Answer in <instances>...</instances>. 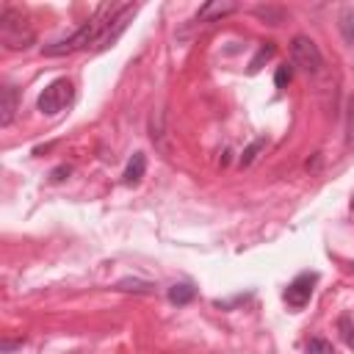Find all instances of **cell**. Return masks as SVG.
<instances>
[{
	"mask_svg": "<svg viewBox=\"0 0 354 354\" xmlns=\"http://www.w3.org/2000/svg\"><path fill=\"white\" fill-rule=\"evenodd\" d=\"M72 100H75V86H72V80H69V77H55L53 83L44 86V91H41L39 100H36V105H39L41 113L55 116V113H61L64 108H69Z\"/></svg>",
	"mask_w": 354,
	"mask_h": 354,
	"instance_id": "3",
	"label": "cell"
},
{
	"mask_svg": "<svg viewBox=\"0 0 354 354\" xmlns=\"http://www.w3.org/2000/svg\"><path fill=\"white\" fill-rule=\"evenodd\" d=\"M122 8H124L122 3H105V6H100L75 33H69V36H64V39L47 44V47H41V53L55 58V55H69V53H75V50H86V47H91V44H100V39L105 36L108 25L113 22V17H116Z\"/></svg>",
	"mask_w": 354,
	"mask_h": 354,
	"instance_id": "1",
	"label": "cell"
},
{
	"mask_svg": "<svg viewBox=\"0 0 354 354\" xmlns=\"http://www.w3.org/2000/svg\"><path fill=\"white\" fill-rule=\"evenodd\" d=\"M232 11H238V3H232V0H210V3H205L196 14H194V22H210V19H221V17H227V14H232Z\"/></svg>",
	"mask_w": 354,
	"mask_h": 354,
	"instance_id": "6",
	"label": "cell"
},
{
	"mask_svg": "<svg viewBox=\"0 0 354 354\" xmlns=\"http://www.w3.org/2000/svg\"><path fill=\"white\" fill-rule=\"evenodd\" d=\"M144 171H147V155H144V152H136V155L130 158L124 174H122V177H124V185H138L141 177H144Z\"/></svg>",
	"mask_w": 354,
	"mask_h": 354,
	"instance_id": "8",
	"label": "cell"
},
{
	"mask_svg": "<svg viewBox=\"0 0 354 354\" xmlns=\"http://www.w3.org/2000/svg\"><path fill=\"white\" fill-rule=\"evenodd\" d=\"M290 77H293V66H290V64H282V66H277V75H274V83H277V88H285V86L290 83Z\"/></svg>",
	"mask_w": 354,
	"mask_h": 354,
	"instance_id": "17",
	"label": "cell"
},
{
	"mask_svg": "<svg viewBox=\"0 0 354 354\" xmlns=\"http://www.w3.org/2000/svg\"><path fill=\"white\" fill-rule=\"evenodd\" d=\"M351 207H354V196H351Z\"/></svg>",
	"mask_w": 354,
	"mask_h": 354,
	"instance_id": "20",
	"label": "cell"
},
{
	"mask_svg": "<svg viewBox=\"0 0 354 354\" xmlns=\"http://www.w3.org/2000/svg\"><path fill=\"white\" fill-rule=\"evenodd\" d=\"M254 14H257L260 19H266L268 25H279V22L285 19V8H274V6H257Z\"/></svg>",
	"mask_w": 354,
	"mask_h": 354,
	"instance_id": "11",
	"label": "cell"
},
{
	"mask_svg": "<svg viewBox=\"0 0 354 354\" xmlns=\"http://www.w3.org/2000/svg\"><path fill=\"white\" fill-rule=\"evenodd\" d=\"M337 28L348 44H354V8H343L337 17Z\"/></svg>",
	"mask_w": 354,
	"mask_h": 354,
	"instance_id": "10",
	"label": "cell"
},
{
	"mask_svg": "<svg viewBox=\"0 0 354 354\" xmlns=\"http://www.w3.org/2000/svg\"><path fill=\"white\" fill-rule=\"evenodd\" d=\"M196 299V288L191 285V282H174L171 288H169V301L171 304H188V301H194Z\"/></svg>",
	"mask_w": 354,
	"mask_h": 354,
	"instance_id": "9",
	"label": "cell"
},
{
	"mask_svg": "<svg viewBox=\"0 0 354 354\" xmlns=\"http://www.w3.org/2000/svg\"><path fill=\"white\" fill-rule=\"evenodd\" d=\"M0 41L6 44V50H28L33 44V28L22 19L19 11L3 8V14H0Z\"/></svg>",
	"mask_w": 354,
	"mask_h": 354,
	"instance_id": "2",
	"label": "cell"
},
{
	"mask_svg": "<svg viewBox=\"0 0 354 354\" xmlns=\"http://www.w3.org/2000/svg\"><path fill=\"white\" fill-rule=\"evenodd\" d=\"M307 354H337V351H335V346L326 337H313L307 343Z\"/></svg>",
	"mask_w": 354,
	"mask_h": 354,
	"instance_id": "14",
	"label": "cell"
},
{
	"mask_svg": "<svg viewBox=\"0 0 354 354\" xmlns=\"http://www.w3.org/2000/svg\"><path fill=\"white\" fill-rule=\"evenodd\" d=\"M17 88L14 86H3V94H0V124L8 127L14 122V113H17Z\"/></svg>",
	"mask_w": 354,
	"mask_h": 354,
	"instance_id": "7",
	"label": "cell"
},
{
	"mask_svg": "<svg viewBox=\"0 0 354 354\" xmlns=\"http://www.w3.org/2000/svg\"><path fill=\"white\" fill-rule=\"evenodd\" d=\"M263 147H266V138H254V141L243 149V155H241V160H238V163H241V166H252V163H254V158H257V152H260Z\"/></svg>",
	"mask_w": 354,
	"mask_h": 354,
	"instance_id": "13",
	"label": "cell"
},
{
	"mask_svg": "<svg viewBox=\"0 0 354 354\" xmlns=\"http://www.w3.org/2000/svg\"><path fill=\"white\" fill-rule=\"evenodd\" d=\"M69 171H72V169H69V166H58V169H55V171H53V174H50V177H53V180H55V183H58V180H64V174H69Z\"/></svg>",
	"mask_w": 354,
	"mask_h": 354,
	"instance_id": "19",
	"label": "cell"
},
{
	"mask_svg": "<svg viewBox=\"0 0 354 354\" xmlns=\"http://www.w3.org/2000/svg\"><path fill=\"white\" fill-rule=\"evenodd\" d=\"M290 66L304 72V75H318L324 66V55L318 44L310 36H293L290 41Z\"/></svg>",
	"mask_w": 354,
	"mask_h": 354,
	"instance_id": "4",
	"label": "cell"
},
{
	"mask_svg": "<svg viewBox=\"0 0 354 354\" xmlns=\"http://www.w3.org/2000/svg\"><path fill=\"white\" fill-rule=\"evenodd\" d=\"M340 332H343L346 346H348V348H354V324H351V318H348V315H343V318H340Z\"/></svg>",
	"mask_w": 354,
	"mask_h": 354,
	"instance_id": "18",
	"label": "cell"
},
{
	"mask_svg": "<svg viewBox=\"0 0 354 354\" xmlns=\"http://www.w3.org/2000/svg\"><path fill=\"white\" fill-rule=\"evenodd\" d=\"M274 50H277V47H274V41H266V44H263V47L257 50V55H254V58L249 61V72H260L263 61H268V58L274 55Z\"/></svg>",
	"mask_w": 354,
	"mask_h": 354,
	"instance_id": "12",
	"label": "cell"
},
{
	"mask_svg": "<svg viewBox=\"0 0 354 354\" xmlns=\"http://www.w3.org/2000/svg\"><path fill=\"white\" fill-rule=\"evenodd\" d=\"M116 288H119V290H138V293H149L155 285H152V282H138V279H122V282H116Z\"/></svg>",
	"mask_w": 354,
	"mask_h": 354,
	"instance_id": "16",
	"label": "cell"
},
{
	"mask_svg": "<svg viewBox=\"0 0 354 354\" xmlns=\"http://www.w3.org/2000/svg\"><path fill=\"white\" fill-rule=\"evenodd\" d=\"M346 144L354 147V94L348 97V108H346Z\"/></svg>",
	"mask_w": 354,
	"mask_h": 354,
	"instance_id": "15",
	"label": "cell"
},
{
	"mask_svg": "<svg viewBox=\"0 0 354 354\" xmlns=\"http://www.w3.org/2000/svg\"><path fill=\"white\" fill-rule=\"evenodd\" d=\"M315 282H318V274H315V271H301V274H296V277L288 282V288H285V301H288V307H290V310H301V307L310 301Z\"/></svg>",
	"mask_w": 354,
	"mask_h": 354,
	"instance_id": "5",
	"label": "cell"
}]
</instances>
